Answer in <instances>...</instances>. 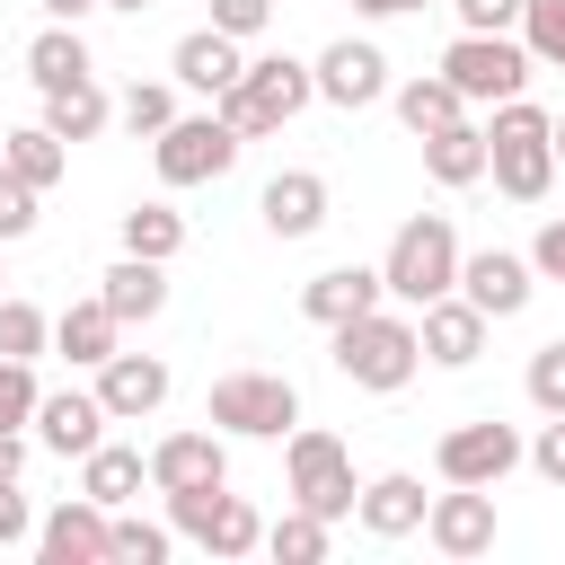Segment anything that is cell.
<instances>
[{
	"instance_id": "obj_1",
	"label": "cell",
	"mask_w": 565,
	"mask_h": 565,
	"mask_svg": "<svg viewBox=\"0 0 565 565\" xmlns=\"http://www.w3.org/2000/svg\"><path fill=\"white\" fill-rule=\"evenodd\" d=\"M327 344H335V371H344L353 388H371V397H388V388H406V380L424 371L415 309H397V300H380V309H362V318L327 327Z\"/></svg>"
},
{
	"instance_id": "obj_2",
	"label": "cell",
	"mask_w": 565,
	"mask_h": 565,
	"mask_svg": "<svg viewBox=\"0 0 565 565\" xmlns=\"http://www.w3.org/2000/svg\"><path fill=\"white\" fill-rule=\"evenodd\" d=\"M547 106H530V97H503L494 115H486V177H494V194L503 203H547V185H556V141H547Z\"/></svg>"
},
{
	"instance_id": "obj_3",
	"label": "cell",
	"mask_w": 565,
	"mask_h": 565,
	"mask_svg": "<svg viewBox=\"0 0 565 565\" xmlns=\"http://www.w3.org/2000/svg\"><path fill=\"white\" fill-rule=\"evenodd\" d=\"M459 230H450V212H415V221H397V238H388V256H380V291L397 300V309H424V300H441V291H459Z\"/></svg>"
},
{
	"instance_id": "obj_4",
	"label": "cell",
	"mask_w": 565,
	"mask_h": 565,
	"mask_svg": "<svg viewBox=\"0 0 565 565\" xmlns=\"http://www.w3.org/2000/svg\"><path fill=\"white\" fill-rule=\"evenodd\" d=\"M300 106H318V79H309V62H291V53H265V62H247L221 97H212V115L238 132V141H265V132H282Z\"/></svg>"
},
{
	"instance_id": "obj_5",
	"label": "cell",
	"mask_w": 565,
	"mask_h": 565,
	"mask_svg": "<svg viewBox=\"0 0 565 565\" xmlns=\"http://www.w3.org/2000/svg\"><path fill=\"white\" fill-rule=\"evenodd\" d=\"M203 424L230 433V441H282L300 424V388L282 371H221L212 397H203Z\"/></svg>"
},
{
	"instance_id": "obj_6",
	"label": "cell",
	"mask_w": 565,
	"mask_h": 565,
	"mask_svg": "<svg viewBox=\"0 0 565 565\" xmlns=\"http://www.w3.org/2000/svg\"><path fill=\"white\" fill-rule=\"evenodd\" d=\"M168 530L194 539V547L221 556V565L265 547V512H256L247 494H230V477H221V486H177V494H168Z\"/></svg>"
},
{
	"instance_id": "obj_7",
	"label": "cell",
	"mask_w": 565,
	"mask_h": 565,
	"mask_svg": "<svg viewBox=\"0 0 565 565\" xmlns=\"http://www.w3.org/2000/svg\"><path fill=\"white\" fill-rule=\"evenodd\" d=\"M282 486H291V503H309V512H327V521H344L353 494H362L353 450H344L327 424H291V433H282Z\"/></svg>"
},
{
	"instance_id": "obj_8",
	"label": "cell",
	"mask_w": 565,
	"mask_h": 565,
	"mask_svg": "<svg viewBox=\"0 0 565 565\" xmlns=\"http://www.w3.org/2000/svg\"><path fill=\"white\" fill-rule=\"evenodd\" d=\"M530 71H539V62H530L521 35H468V26H459L450 53H441V79H450L468 106H503V97H521Z\"/></svg>"
},
{
	"instance_id": "obj_9",
	"label": "cell",
	"mask_w": 565,
	"mask_h": 565,
	"mask_svg": "<svg viewBox=\"0 0 565 565\" xmlns=\"http://www.w3.org/2000/svg\"><path fill=\"white\" fill-rule=\"evenodd\" d=\"M238 132L221 124V115H177L159 141H150V168H159V185H212V177H230L238 168Z\"/></svg>"
},
{
	"instance_id": "obj_10",
	"label": "cell",
	"mask_w": 565,
	"mask_h": 565,
	"mask_svg": "<svg viewBox=\"0 0 565 565\" xmlns=\"http://www.w3.org/2000/svg\"><path fill=\"white\" fill-rule=\"evenodd\" d=\"M433 468H441V486H503V477L521 468V433L494 424V415L450 424V433L433 441Z\"/></svg>"
},
{
	"instance_id": "obj_11",
	"label": "cell",
	"mask_w": 565,
	"mask_h": 565,
	"mask_svg": "<svg viewBox=\"0 0 565 565\" xmlns=\"http://www.w3.org/2000/svg\"><path fill=\"white\" fill-rule=\"evenodd\" d=\"M309 79H318L327 106L353 115V106H380V97H388V53H380L371 35H335V44L309 62Z\"/></svg>"
},
{
	"instance_id": "obj_12",
	"label": "cell",
	"mask_w": 565,
	"mask_h": 565,
	"mask_svg": "<svg viewBox=\"0 0 565 565\" xmlns=\"http://www.w3.org/2000/svg\"><path fill=\"white\" fill-rule=\"evenodd\" d=\"M106 503H88V494H62L44 521H35V556L44 565H115V539H106Z\"/></svg>"
},
{
	"instance_id": "obj_13",
	"label": "cell",
	"mask_w": 565,
	"mask_h": 565,
	"mask_svg": "<svg viewBox=\"0 0 565 565\" xmlns=\"http://www.w3.org/2000/svg\"><path fill=\"white\" fill-rule=\"evenodd\" d=\"M424 539H433L450 565L486 556V547H494V486H450V494H433V503H424Z\"/></svg>"
},
{
	"instance_id": "obj_14",
	"label": "cell",
	"mask_w": 565,
	"mask_h": 565,
	"mask_svg": "<svg viewBox=\"0 0 565 565\" xmlns=\"http://www.w3.org/2000/svg\"><path fill=\"white\" fill-rule=\"evenodd\" d=\"M530 291H539V265H530V256H512V247H477V256H459V300H477L486 318H521Z\"/></svg>"
},
{
	"instance_id": "obj_15",
	"label": "cell",
	"mask_w": 565,
	"mask_h": 565,
	"mask_svg": "<svg viewBox=\"0 0 565 565\" xmlns=\"http://www.w3.org/2000/svg\"><path fill=\"white\" fill-rule=\"evenodd\" d=\"M486 309L477 300H459V291H441V300H424L415 309V344H424V362H441V371H468L477 353H486Z\"/></svg>"
},
{
	"instance_id": "obj_16",
	"label": "cell",
	"mask_w": 565,
	"mask_h": 565,
	"mask_svg": "<svg viewBox=\"0 0 565 565\" xmlns=\"http://www.w3.org/2000/svg\"><path fill=\"white\" fill-rule=\"evenodd\" d=\"M97 406H106L115 424L159 415V406H168V362H159V353H124V344H115V353L97 362Z\"/></svg>"
},
{
	"instance_id": "obj_17",
	"label": "cell",
	"mask_w": 565,
	"mask_h": 565,
	"mask_svg": "<svg viewBox=\"0 0 565 565\" xmlns=\"http://www.w3.org/2000/svg\"><path fill=\"white\" fill-rule=\"evenodd\" d=\"M106 406H97V388H44L35 397V441L53 450V459H88L97 441H106Z\"/></svg>"
},
{
	"instance_id": "obj_18",
	"label": "cell",
	"mask_w": 565,
	"mask_h": 565,
	"mask_svg": "<svg viewBox=\"0 0 565 565\" xmlns=\"http://www.w3.org/2000/svg\"><path fill=\"white\" fill-rule=\"evenodd\" d=\"M256 221L274 238H318L327 230V177L318 168H274L265 194H256Z\"/></svg>"
},
{
	"instance_id": "obj_19",
	"label": "cell",
	"mask_w": 565,
	"mask_h": 565,
	"mask_svg": "<svg viewBox=\"0 0 565 565\" xmlns=\"http://www.w3.org/2000/svg\"><path fill=\"white\" fill-rule=\"evenodd\" d=\"M230 477V433H159L150 441V486L159 494H177V486H221Z\"/></svg>"
},
{
	"instance_id": "obj_20",
	"label": "cell",
	"mask_w": 565,
	"mask_h": 565,
	"mask_svg": "<svg viewBox=\"0 0 565 565\" xmlns=\"http://www.w3.org/2000/svg\"><path fill=\"white\" fill-rule=\"evenodd\" d=\"M424 477H406V468H388V477H362V494H353V521L371 530V539H415L424 530Z\"/></svg>"
},
{
	"instance_id": "obj_21",
	"label": "cell",
	"mask_w": 565,
	"mask_h": 565,
	"mask_svg": "<svg viewBox=\"0 0 565 565\" xmlns=\"http://www.w3.org/2000/svg\"><path fill=\"white\" fill-rule=\"evenodd\" d=\"M238 71H247V53H238V35H221V26H194V35H177V53H168V79L194 88V97H221Z\"/></svg>"
},
{
	"instance_id": "obj_22",
	"label": "cell",
	"mask_w": 565,
	"mask_h": 565,
	"mask_svg": "<svg viewBox=\"0 0 565 565\" xmlns=\"http://www.w3.org/2000/svg\"><path fill=\"white\" fill-rule=\"evenodd\" d=\"M380 300H388L380 291V265H327V274L300 282V318H318V327H344V318H362Z\"/></svg>"
},
{
	"instance_id": "obj_23",
	"label": "cell",
	"mask_w": 565,
	"mask_h": 565,
	"mask_svg": "<svg viewBox=\"0 0 565 565\" xmlns=\"http://www.w3.org/2000/svg\"><path fill=\"white\" fill-rule=\"evenodd\" d=\"M97 300H106L124 327H150V318L168 309V265H159V256H115V265L97 274Z\"/></svg>"
},
{
	"instance_id": "obj_24",
	"label": "cell",
	"mask_w": 565,
	"mask_h": 565,
	"mask_svg": "<svg viewBox=\"0 0 565 565\" xmlns=\"http://www.w3.org/2000/svg\"><path fill=\"white\" fill-rule=\"evenodd\" d=\"M115 344H124V318H115V309H106L97 291H88V300H71V309L53 318V353H62L71 371H97V362H106Z\"/></svg>"
},
{
	"instance_id": "obj_25",
	"label": "cell",
	"mask_w": 565,
	"mask_h": 565,
	"mask_svg": "<svg viewBox=\"0 0 565 565\" xmlns=\"http://www.w3.org/2000/svg\"><path fill=\"white\" fill-rule=\"evenodd\" d=\"M141 486H150V450H132V441H97V450L79 459V494L106 503V512H124Z\"/></svg>"
},
{
	"instance_id": "obj_26",
	"label": "cell",
	"mask_w": 565,
	"mask_h": 565,
	"mask_svg": "<svg viewBox=\"0 0 565 565\" xmlns=\"http://www.w3.org/2000/svg\"><path fill=\"white\" fill-rule=\"evenodd\" d=\"M26 79H35V97H53V88H71V79H97V62H88V35L44 18V35L26 44Z\"/></svg>"
},
{
	"instance_id": "obj_27",
	"label": "cell",
	"mask_w": 565,
	"mask_h": 565,
	"mask_svg": "<svg viewBox=\"0 0 565 565\" xmlns=\"http://www.w3.org/2000/svg\"><path fill=\"white\" fill-rule=\"evenodd\" d=\"M424 177H433V185H477V177H486V124L459 115V124L424 132Z\"/></svg>"
},
{
	"instance_id": "obj_28",
	"label": "cell",
	"mask_w": 565,
	"mask_h": 565,
	"mask_svg": "<svg viewBox=\"0 0 565 565\" xmlns=\"http://www.w3.org/2000/svg\"><path fill=\"white\" fill-rule=\"evenodd\" d=\"M106 124H115V97H106L97 79H71V88H53V97H44V132H53V141H71V150H79V141H97Z\"/></svg>"
},
{
	"instance_id": "obj_29",
	"label": "cell",
	"mask_w": 565,
	"mask_h": 565,
	"mask_svg": "<svg viewBox=\"0 0 565 565\" xmlns=\"http://www.w3.org/2000/svg\"><path fill=\"white\" fill-rule=\"evenodd\" d=\"M388 97H397V124H406V132H415V141H424V132H441V124H459V115H468V97H459V88H450V79H441V71H415V79H406V88H388Z\"/></svg>"
},
{
	"instance_id": "obj_30",
	"label": "cell",
	"mask_w": 565,
	"mask_h": 565,
	"mask_svg": "<svg viewBox=\"0 0 565 565\" xmlns=\"http://www.w3.org/2000/svg\"><path fill=\"white\" fill-rule=\"evenodd\" d=\"M0 168H9V177H26V185L44 194V185H62V168H71V141H53L44 124H18V132H0Z\"/></svg>"
},
{
	"instance_id": "obj_31",
	"label": "cell",
	"mask_w": 565,
	"mask_h": 565,
	"mask_svg": "<svg viewBox=\"0 0 565 565\" xmlns=\"http://www.w3.org/2000/svg\"><path fill=\"white\" fill-rule=\"evenodd\" d=\"M327 539H335V521L309 512V503H282V521H265V556H274V565H318Z\"/></svg>"
},
{
	"instance_id": "obj_32",
	"label": "cell",
	"mask_w": 565,
	"mask_h": 565,
	"mask_svg": "<svg viewBox=\"0 0 565 565\" xmlns=\"http://www.w3.org/2000/svg\"><path fill=\"white\" fill-rule=\"evenodd\" d=\"M115 124H124L132 141H159V132L177 124V88H168V79H132V88L115 97Z\"/></svg>"
},
{
	"instance_id": "obj_33",
	"label": "cell",
	"mask_w": 565,
	"mask_h": 565,
	"mask_svg": "<svg viewBox=\"0 0 565 565\" xmlns=\"http://www.w3.org/2000/svg\"><path fill=\"white\" fill-rule=\"evenodd\" d=\"M185 247V212H168V203H132L124 212V256H177Z\"/></svg>"
},
{
	"instance_id": "obj_34",
	"label": "cell",
	"mask_w": 565,
	"mask_h": 565,
	"mask_svg": "<svg viewBox=\"0 0 565 565\" xmlns=\"http://www.w3.org/2000/svg\"><path fill=\"white\" fill-rule=\"evenodd\" d=\"M106 539H115V565H168L177 556V530L168 521H141V512H115Z\"/></svg>"
},
{
	"instance_id": "obj_35",
	"label": "cell",
	"mask_w": 565,
	"mask_h": 565,
	"mask_svg": "<svg viewBox=\"0 0 565 565\" xmlns=\"http://www.w3.org/2000/svg\"><path fill=\"white\" fill-rule=\"evenodd\" d=\"M44 344H53V318H44L35 300H18V291H0V353H9V362H35Z\"/></svg>"
},
{
	"instance_id": "obj_36",
	"label": "cell",
	"mask_w": 565,
	"mask_h": 565,
	"mask_svg": "<svg viewBox=\"0 0 565 565\" xmlns=\"http://www.w3.org/2000/svg\"><path fill=\"white\" fill-rule=\"evenodd\" d=\"M521 44L539 71H565V0H521Z\"/></svg>"
},
{
	"instance_id": "obj_37",
	"label": "cell",
	"mask_w": 565,
	"mask_h": 565,
	"mask_svg": "<svg viewBox=\"0 0 565 565\" xmlns=\"http://www.w3.org/2000/svg\"><path fill=\"white\" fill-rule=\"evenodd\" d=\"M521 388H530V406H539V415H565V335H547V344L530 353Z\"/></svg>"
},
{
	"instance_id": "obj_38",
	"label": "cell",
	"mask_w": 565,
	"mask_h": 565,
	"mask_svg": "<svg viewBox=\"0 0 565 565\" xmlns=\"http://www.w3.org/2000/svg\"><path fill=\"white\" fill-rule=\"evenodd\" d=\"M35 397H44L35 388V362H9L0 353V433H26L35 424Z\"/></svg>"
},
{
	"instance_id": "obj_39",
	"label": "cell",
	"mask_w": 565,
	"mask_h": 565,
	"mask_svg": "<svg viewBox=\"0 0 565 565\" xmlns=\"http://www.w3.org/2000/svg\"><path fill=\"white\" fill-rule=\"evenodd\" d=\"M35 203H44V194H35L26 177H9V168H0V247H9V238H26V230L44 221Z\"/></svg>"
},
{
	"instance_id": "obj_40",
	"label": "cell",
	"mask_w": 565,
	"mask_h": 565,
	"mask_svg": "<svg viewBox=\"0 0 565 565\" xmlns=\"http://www.w3.org/2000/svg\"><path fill=\"white\" fill-rule=\"evenodd\" d=\"M0 547H35V503L18 477H0Z\"/></svg>"
},
{
	"instance_id": "obj_41",
	"label": "cell",
	"mask_w": 565,
	"mask_h": 565,
	"mask_svg": "<svg viewBox=\"0 0 565 565\" xmlns=\"http://www.w3.org/2000/svg\"><path fill=\"white\" fill-rule=\"evenodd\" d=\"M521 459H530V468H539L547 486H565V415H547V424H539V433L521 441Z\"/></svg>"
},
{
	"instance_id": "obj_42",
	"label": "cell",
	"mask_w": 565,
	"mask_h": 565,
	"mask_svg": "<svg viewBox=\"0 0 565 565\" xmlns=\"http://www.w3.org/2000/svg\"><path fill=\"white\" fill-rule=\"evenodd\" d=\"M212 26L247 44V35H265V26H274V0H212Z\"/></svg>"
},
{
	"instance_id": "obj_43",
	"label": "cell",
	"mask_w": 565,
	"mask_h": 565,
	"mask_svg": "<svg viewBox=\"0 0 565 565\" xmlns=\"http://www.w3.org/2000/svg\"><path fill=\"white\" fill-rule=\"evenodd\" d=\"M450 9H459L468 35H512L521 26V0H450Z\"/></svg>"
},
{
	"instance_id": "obj_44",
	"label": "cell",
	"mask_w": 565,
	"mask_h": 565,
	"mask_svg": "<svg viewBox=\"0 0 565 565\" xmlns=\"http://www.w3.org/2000/svg\"><path fill=\"white\" fill-rule=\"evenodd\" d=\"M530 265H539V282H565V212H556V221H539V238H530Z\"/></svg>"
},
{
	"instance_id": "obj_45",
	"label": "cell",
	"mask_w": 565,
	"mask_h": 565,
	"mask_svg": "<svg viewBox=\"0 0 565 565\" xmlns=\"http://www.w3.org/2000/svg\"><path fill=\"white\" fill-rule=\"evenodd\" d=\"M35 9H44L53 26H79V18H88V9H106V0H35Z\"/></svg>"
},
{
	"instance_id": "obj_46",
	"label": "cell",
	"mask_w": 565,
	"mask_h": 565,
	"mask_svg": "<svg viewBox=\"0 0 565 565\" xmlns=\"http://www.w3.org/2000/svg\"><path fill=\"white\" fill-rule=\"evenodd\" d=\"M0 477H26V433H0Z\"/></svg>"
},
{
	"instance_id": "obj_47",
	"label": "cell",
	"mask_w": 565,
	"mask_h": 565,
	"mask_svg": "<svg viewBox=\"0 0 565 565\" xmlns=\"http://www.w3.org/2000/svg\"><path fill=\"white\" fill-rule=\"evenodd\" d=\"M362 18H406V9H424V0H353Z\"/></svg>"
},
{
	"instance_id": "obj_48",
	"label": "cell",
	"mask_w": 565,
	"mask_h": 565,
	"mask_svg": "<svg viewBox=\"0 0 565 565\" xmlns=\"http://www.w3.org/2000/svg\"><path fill=\"white\" fill-rule=\"evenodd\" d=\"M547 141H556V168H565V115H556V124H547Z\"/></svg>"
},
{
	"instance_id": "obj_49",
	"label": "cell",
	"mask_w": 565,
	"mask_h": 565,
	"mask_svg": "<svg viewBox=\"0 0 565 565\" xmlns=\"http://www.w3.org/2000/svg\"><path fill=\"white\" fill-rule=\"evenodd\" d=\"M106 9H132V18H141V9H150V0H106Z\"/></svg>"
},
{
	"instance_id": "obj_50",
	"label": "cell",
	"mask_w": 565,
	"mask_h": 565,
	"mask_svg": "<svg viewBox=\"0 0 565 565\" xmlns=\"http://www.w3.org/2000/svg\"><path fill=\"white\" fill-rule=\"evenodd\" d=\"M0 282H9V274H0Z\"/></svg>"
}]
</instances>
